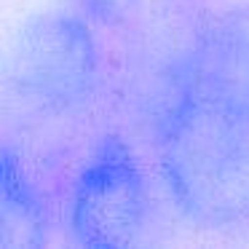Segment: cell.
Returning <instances> with one entry per match:
<instances>
[{"mask_svg": "<svg viewBox=\"0 0 249 249\" xmlns=\"http://www.w3.org/2000/svg\"><path fill=\"white\" fill-rule=\"evenodd\" d=\"M147 220V185L131 145L105 134L83 161L70 196V231L81 247L118 249L140 238Z\"/></svg>", "mask_w": 249, "mask_h": 249, "instance_id": "cell-3", "label": "cell"}, {"mask_svg": "<svg viewBox=\"0 0 249 249\" xmlns=\"http://www.w3.org/2000/svg\"><path fill=\"white\" fill-rule=\"evenodd\" d=\"M196 97L249 115V0L220 8L172 62L166 97Z\"/></svg>", "mask_w": 249, "mask_h": 249, "instance_id": "cell-4", "label": "cell"}, {"mask_svg": "<svg viewBox=\"0 0 249 249\" xmlns=\"http://www.w3.org/2000/svg\"><path fill=\"white\" fill-rule=\"evenodd\" d=\"M145 0H65V6L78 11L94 24H121Z\"/></svg>", "mask_w": 249, "mask_h": 249, "instance_id": "cell-6", "label": "cell"}, {"mask_svg": "<svg viewBox=\"0 0 249 249\" xmlns=\"http://www.w3.org/2000/svg\"><path fill=\"white\" fill-rule=\"evenodd\" d=\"M156 158L174 204L204 228L249 222V115L169 97L153 124Z\"/></svg>", "mask_w": 249, "mask_h": 249, "instance_id": "cell-1", "label": "cell"}, {"mask_svg": "<svg viewBox=\"0 0 249 249\" xmlns=\"http://www.w3.org/2000/svg\"><path fill=\"white\" fill-rule=\"evenodd\" d=\"M91 24L65 6L35 14L19 27L6 59V86L24 110L62 118L94 102L102 54Z\"/></svg>", "mask_w": 249, "mask_h": 249, "instance_id": "cell-2", "label": "cell"}, {"mask_svg": "<svg viewBox=\"0 0 249 249\" xmlns=\"http://www.w3.org/2000/svg\"><path fill=\"white\" fill-rule=\"evenodd\" d=\"M49 241V209L38 185L27 174L14 147L3 145V206H0V247L38 249Z\"/></svg>", "mask_w": 249, "mask_h": 249, "instance_id": "cell-5", "label": "cell"}]
</instances>
